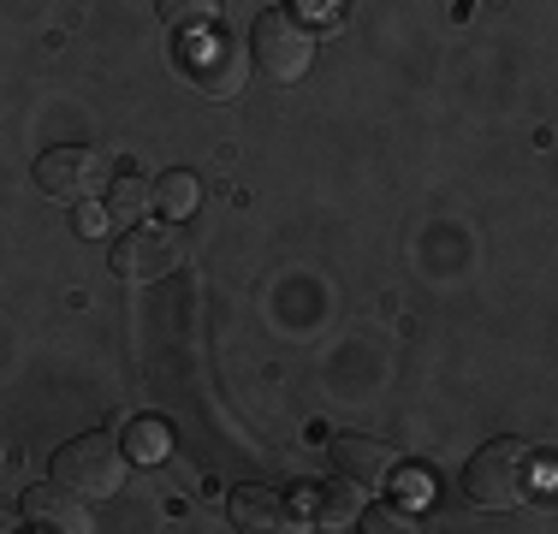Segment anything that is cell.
<instances>
[{"label": "cell", "instance_id": "6", "mask_svg": "<svg viewBox=\"0 0 558 534\" xmlns=\"http://www.w3.org/2000/svg\"><path fill=\"white\" fill-rule=\"evenodd\" d=\"M184 72H191V84L203 89L208 101H232L250 77V53L238 48L232 36H208V43H196L184 53Z\"/></svg>", "mask_w": 558, "mask_h": 534}, {"label": "cell", "instance_id": "1", "mask_svg": "<svg viewBox=\"0 0 558 534\" xmlns=\"http://www.w3.org/2000/svg\"><path fill=\"white\" fill-rule=\"evenodd\" d=\"M541 475H547V463H541L523 439H487L470 458V470H463V493H470L482 511H523V505L535 499Z\"/></svg>", "mask_w": 558, "mask_h": 534}, {"label": "cell", "instance_id": "8", "mask_svg": "<svg viewBox=\"0 0 558 534\" xmlns=\"http://www.w3.org/2000/svg\"><path fill=\"white\" fill-rule=\"evenodd\" d=\"M19 511L31 529H54V534H84L89 529V505L77 499L72 487H60V481H36L19 499Z\"/></svg>", "mask_w": 558, "mask_h": 534}, {"label": "cell", "instance_id": "7", "mask_svg": "<svg viewBox=\"0 0 558 534\" xmlns=\"http://www.w3.org/2000/svg\"><path fill=\"white\" fill-rule=\"evenodd\" d=\"M333 470L351 481L356 493H387L392 481H398V458L387 446H380V439H363V434H339L333 439Z\"/></svg>", "mask_w": 558, "mask_h": 534}, {"label": "cell", "instance_id": "17", "mask_svg": "<svg viewBox=\"0 0 558 534\" xmlns=\"http://www.w3.org/2000/svg\"><path fill=\"white\" fill-rule=\"evenodd\" d=\"M0 529H12V511H7V505H0Z\"/></svg>", "mask_w": 558, "mask_h": 534}, {"label": "cell", "instance_id": "14", "mask_svg": "<svg viewBox=\"0 0 558 534\" xmlns=\"http://www.w3.org/2000/svg\"><path fill=\"white\" fill-rule=\"evenodd\" d=\"M125 439H131V451H137V458H161V451H167L161 422H131V427H125Z\"/></svg>", "mask_w": 558, "mask_h": 534}, {"label": "cell", "instance_id": "10", "mask_svg": "<svg viewBox=\"0 0 558 534\" xmlns=\"http://www.w3.org/2000/svg\"><path fill=\"white\" fill-rule=\"evenodd\" d=\"M303 511H310V529H351L356 523V487L351 481H322V487L303 493Z\"/></svg>", "mask_w": 558, "mask_h": 534}, {"label": "cell", "instance_id": "13", "mask_svg": "<svg viewBox=\"0 0 558 534\" xmlns=\"http://www.w3.org/2000/svg\"><path fill=\"white\" fill-rule=\"evenodd\" d=\"M155 12H161V24H172V31H208L220 12V0H155Z\"/></svg>", "mask_w": 558, "mask_h": 534}, {"label": "cell", "instance_id": "15", "mask_svg": "<svg viewBox=\"0 0 558 534\" xmlns=\"http://www.w3.org/2000/svg\"><path fill=\"white\" fill-rule=\"evenodd\" d=\"M363 529H375V534H380V529H392V534H398V529H416V523H410V511H398V505H375Z\"/></svg>", "mask_w": 558, "mask_h": 534}, {"label": "cell", "instance_id": "9", "mask_svg": "<svg viewBox=\"0 0 558 534\" xmlns=\"http://www.w3.org/2000/svg\"><path fill=\"white\" fill-rule=\"evenodd\" d=\"M226 511H232L238 529H291V511L286 499H279L274 487H232V499H226Z\"/></svg>", "mask_w": 558, "mask_h": 534}, {"label": "cell", "instance_id": "2", "mask_svg": "<svg viewBox=\"0 0 558 534\" xmlns=\"http://www.w3.org/2000/svg\"><path fill=\"white\" fill-rule=\"evenodd\" d=\"M48 470H54V481L72 487L77 499H113V493L125 487V451H119V439H108V434H77L54 451Z\"/></svg>", "mask_w": 558, "mask_h": 534}, {"label": "cell", "instance_id": "12", "mask_svg": "<svg viewBox=\"0 0 558 534\" xmlns=\"http://www.w3.org/2000/svg\"><path fill=\"white\" fill-rule=\"evenodd\" d=\"M196 203H203V184H196V172L172 167L155 179V208L167 214V220H184V214H196Z\"/></svg>", "mask_w": 558, "mask_h": 534}, {"label": "cell", "instance_id": "16", "mask_svg": "<svg viewBox=\"0 0 558 534\" xmlns=\"http://www.w3.org/2000/svg\"><path fill=\"white\" fill-rule=\"evenodd\" d=\"M77 232H84V238H101V232H108V208H89V203H77Z\"/></svg>", "mask_w": 558, "mask_h": 534}, {"label": "cell", "instance_id": "4", "mask_svg": "<svg viewBox=\"0 0 558 534\" xmlns=\"http://www.w3.org/2000/svg\"><path fill=\"white\" fill-rule=\"evenodd\" d=\"M113 179V160L101 149H48L36 160V191L48 196V203H96L101 191H108Z\"/></svg>", "mask_w": 558, "mask_h": 534}, {"label": "cell", "instance_id": "3", "mask_svg": "<svg viewBox=\"0 0 558 534\" xmlns=\"http://www.w3.org/2000/svg\"><path fill=\"white\" fill-rule=\"evenodd\" d=\"M250 53H256V65L274 77V84H298V77L310 72V60H315V31L298 19V12L268 7L256 19V31H250Z\"/></svg>", "mask_w": 558, "mask_h": 534}, {"label": "cell", "instance_id": "11", "mask_svg": "<svg viewBox=\"0 0 558 534\" xmlns=\"http://www.w3.org/2000/svg\"><path fill=\"white\" fill-rule=\"evenodd\" d=\"M149 203H155V184H143L137 172H113V179H108V220L137 226Z\"/></svg>", "mask_w": 558, "mask_h": 534}, {"label": "cell", "instance_id": "5", "mask_svg": "<svg viewBox=\"0 0 558 534\" xmlns=\"http://www.w3.org/2000/svg\"><path fill=\"white\" fill-rule=\"evenodd\" d=\"M113 274L119 279H137V286H155V279H167V274H179V262H184V238L172 232V226H131L125 238L113 244Z\"/></svg>", "mask_w": 558, "mask_h": 534}]
</instances>
